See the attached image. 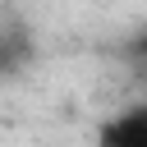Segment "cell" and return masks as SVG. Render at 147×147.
Returning a JSON list of instances; mask_svg holds the SVG:
<instances>
[{"label": "cell", "mask_w": 147, "mask_h": 147, "mask_svg": "<svg viewBox=\"0 0 147 147\" xmlns=\"http://www.w3.org/2000/svg\"><path fill=\"white\" fill-rule=\"evenodd\" d=\"M101 147H147V110H124L101 129Z\"/></svg>", "instance_id": "cell-1"}, {"label": "cell", "mask_w": 147, "mask_h": 147, "mask_svg": "<svg viewBox=\"0 0 147 147\" xmlns=\"http://www.w3.org/2000/svg\"><path fill=\"white\" fill-rule=\"evenodd\" d=\"M23 55H28V41H23L18 32H0V74L18 69V64H23Z\"/></svg>", "instance_id": "cell-2"}]
</instances>
